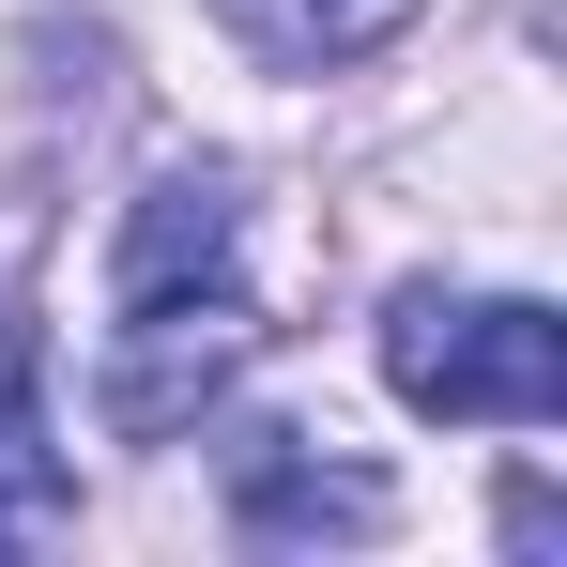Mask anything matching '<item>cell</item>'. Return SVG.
I'll return each instance as SVG.
<instances>
[{"mask_svg":"<svg viewBox=\"0 0 567 567\" xmlns=\"http://www.w3.org/2000/svg\"><path fill=\"white\" fill-rule=\"evenodd\" d=\"M246 353H261V322H246V291H230V277H199V291H138V307L107 322L93 414L123 430V445H169V430H199V414L246 383Z\"/></svg>","mask_w":567,"mask_h":567,"instance_id":"2","label":"cell"},{"mask_svg":"<svg viewBox=\"0 0 567 567\" xmlns=\"http://www.w3.org/2000/svg\"><path fill=\"white\" fill-rule=\"evenodd\" d=\"M78 475L47 461V399H31V338L0 322V537H62Z\"/></svg>","mask_w":567,"mask_h":567,"instance_id":"5","label":"cell"},{"mask_svg":"<svg viewBox=\"0 0 567 567\" xmlns=\"http://www.w3.org/2000/svg\"><path fill=\"white\" fill-rule=\"evenodd\" d=\"M277 78H322V62H369L383 31H414V0H215Z\"/></svg>","mask_w":567,"mask_h":567,"instance_id":"6","label":"cell"},{"mask_svg":"<svg viewBox=\"0 0 567 567\" xmlns=\"http://www.w3.org/2000/svg\"><path fill=\"white\" fill-rule=\"evenodd\" d=\"M399 522V491L369 461H322L307 430H230V537H383Z\"/></svg>","mask_w":567,"mask_h":567,"instance_id":"3","label":"cell"},{"mask_svg":"<svg viewBox=\"0 0 567 567\" xmlns=\"http://www.w3.org/2000/svg\"><path fill=\"white\" fill-rule=\"evenodd\" d=\"M230 230H246V199H230V169H154V185L123 199V246H107V307H138V291H199V277H230Z\"/></svg>","mask_w":567,"mask_h":567,"instance_id":"4","label":"cell"},{"mask_svg":"<svg viewBox=\"0 0 567 567\" xmlns=\"http://www.w3.org/2000/svg\"><path fill=\"white\" fill-rule=\"evenodd\" d=\"M383 383L445 430H553L567 414V322L537 291H399L383 307Z\"/></svg>","mask_w":567,"mask_h":567,"instance_id":"1","label":"cell"}]
</instances>
